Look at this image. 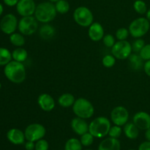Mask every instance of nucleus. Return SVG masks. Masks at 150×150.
<instances>
[{"mask_svg": "<svg viewBox=\"0 0 150 150\" xmlns=\"http://www.w3.org/2000/svg\"><path fill=\"white\" fill-rule=\"evenodd\" d=\"M4 76L12 83H21L26 79V68L22 62L10 61L7 65L4 66Z\"/></svg>", "mask_w": 150, "mask_h": 150, "instance_id": "nucleus-1", "label": "nucleus"}, {"mask_svg": "<svg viewBox=\"0 0 150 150\" xmlns=\"http://www.w3.org/2000/svg\"><path fill=\"white\" fill-rule=\"evenodd\" d=\"M57 11L52 2H42L36 7L35 12V18L38 21L48 23L52 21L57 16Z\"/></svg>", "mask_w": 150, "mask_h": 150, "instance_id": "nucleus-2", "label": "nucleus"}, {"mask_svg": "<svg viewBox=\"0 0 150 150\" xmlns=\"http://www.w3.org/2000/svg\"><path fill=\"white\" fill-rule=\"evenodd\" d=\"M111 127V122L105 117L95 118L89 125V132L95 138H103L108 135Z\"/></svg>", "mask_w": 150, "mask_h": 150, "instance_id": "nucleus-3", "label": "nucleus"}, {"mask_svg": "<svg viewBox=\"0 0 150 150\" xmlns=\"http://www.w3.org/2000/svg\"><path fill=\"white\" fill-rule=\"evenodd\" d=\"M73 111L78 117L82 119H89L94 115L95 108L90 101L83 98L76 100L73 105Z\"/></svg>", "mask_w": 150, "mask_h": 150, "instance_id": "nucleus-4", "label": "nucleus"}, {"mask_svg": "<svg viewBox=\"0 0 150 150\" xmlns=\"http://www.w3.org/2000/svg\"><path fill=\"white\" fill-rule=\"evenodd\" d=\"M150 22L146 18L140 17L130 23L128 30L130 35L134 38H141L149 30Z\"/></svg>", "mask_w": 150, "mask_h": 150, "instance_id": "nucleus-5", "label": "nucleus"}, {"mask_svg": "<svg viewBox=\"0 0 150 150\" xmlns=\"http://www.w3.org/2000/svg\"><path fill=\"white\" fill-rule=\"evenodd\" d=\"M73 16L75 22L83 27H87L93 23V13L86 7H77L75 10Z\"/></svg>", "mask_w": 150, "mask_h": 150, "instance_id": "nucleus-6", "label": "nucleus"}, {"mask_svg": "<svg viewBox=\"0 0 150 150\" xmlns=\"http://www.w3.org/2000/svg\"><path fill=\"white\" fill-rule=\"evenodd\" d=\"M18 29L23 35H33L38 29V20L32 16L22 17L18 21Z\"/></svg>", "mask_w": 150, "mask_h": 150, "instance_id": "nucleus-7", "label": "nucleus"}, {"mask_svg": "<svg viewBox=\"0 0 150 150\" xmlns=\"http://www.w3.org/2000/svg\"><path fill=\"white\" fill-rule=\"evenodd\" d=\"M133 51L132 45L127 40H119L111 48L112 55L117 59L129 58Z\"/></svg>", "mask_w": 150, "mask_h": 150, "instance_id": "nucleus-8", "label": "nucleus"}, {"mask_svg": "<svg viewBox=\"0 0 150 150\" xmlns=\"http://www.w3.org/2000/svg\"><path fill=\"white\" fill-rule=\"evenodd\" d=\"M46 133L45 127L39 123H33L26 127L25 129V138L27 141L36 142L40 139H43Z\"/></svg>", "mask_w": 150, "mask_h": 150, "instance_id": "nucleus-9", "label": "nucleus"}, {"mask_svg": "<svg viewBox=\"0 0 150 150\" xmlns=\"http://www.w3.org/2000/svg\"><path fill=\"white\" fill-rule=\"evenodd\" d=\"M18 21L15 15L8 13L1 18L0 21V29L3 33L10 35L14 33L18 28Z\"/></svg>", "mask_w": 150, "mask_h": 150, "instance_id": "nucleus-10", "label": "nucleus"}, {"mask_svg": "<svg viewBox=\"0 0 150 150\" xmlns=\"http://www.w3.org/2000/svg\"><path fill=\"white\" fill-rule=\"evenodd\" d=\"M111 120L115 125L122 127L127 123L129 120V112L124 106H117L111 111Z\"/></svg>", "mask_w": 150, "mask_h": 150, "instance_id": "nucleus-11", "label": "nucleus"}, {"mask_svg": "<svg viewBox=\"0 0 150 150\" xmlns=\"http://www.w3.org/2000/svg\"><path fill=\"white\" fill-rule=\"evenodd\" d=\"M36 7L34 0H19L16 4V10L22 17L31 16L35 14Z\"/></svg>", "mask_w": 150, "mask_h": 150, "instance_id": "nucleus-12", "label": "nucleus"}, {"mask_svg": "<svg viewBox=\"0 0 150 150\" xmlns=\"http://www.w3.org/2000/svg\"><path fill=\"white\" fill-rule=\"evenodd\" d=\"M133 122L139 130H147L150 128V114L144 111H139L133 116Z\"/></svg>", "mask_w": 150, "mask_h": 150, "instance_id": "nucleus-13", "label": "nucleus"}, {"mask_svg": "<svg viewBox=\"0 0 150 150\" xmlns=\"http://www.w3.org/2000/svg\"><path fill=\"white\" fill-rule=\"evenodd\" d=\"M104 29L102 25L98 22H93L89 26L88 35L89 38L94 42H98L103 38L105 35Z\"/></svg>", "mask_w": 150, "mask_h": 150, "instance_id": "nucleus-14", "label": "nucleus"}, {"mask_svg": "<svg viewBox=\"0 0 150 150\" xmlns=\"http://www.w3.org/2000/svg\"><path fill=\"white\" fill-rule=\"evenodd\" d=\"M38 103L41 109L46 112L51 111L55 107V100L51 95L48 94H41L38 98Z\"/></svg>", "mask_w": 150, "mask_h": 150, "instance_id": "nucleus-15", "label": "nucleus"}, {"mask_svg": "<svg viewBox=\"0 0 150 150\" xmlns=\"http://www.w3.org/2000/svg\"><path fill=\"white\" fill-rule=\"evenodd\" d=\"M71 127L73 131L79 136H82L84 133L89 132V124L85 119L76 117L71 121Z\"/></svg>", "mask_w": 150, "mask_h": 150, "instance_id": "nucleus-16", "label": "nucleus"}, {"mask_svg": "<svg viewBox=\"0 0 150 150\" xmlns=\"http://www.w3.org/2000/svg\"><path fill=\"white\" fill-rule=\"evenodd\" d=\"M7 138L9 142L15 145L23 144L25 142V134L21 130L12 128L7 133Z\"/></svg>", "mask_w": 150, "mask_h": 150, "instance_id": "nucleus-17", "label": "nucleus"}, {"mask_svg": "<svg viewBox=\"0 0 150 150\" xmlns=\"http://www.w3.org/2000/svg\"><path fill=\"white\" fill-rule=\"evenodd\" d=\"M121 144L118 139L114 138H107L104 139L98 146V150H120Z\"/></svg>", "mask_w": 150, "mask_h": 150, "instance_id": "nucleus-18", "label": "nucleus"}, {"mask_svg": "<svg viewBox=\"0 0 150 150\" xmlns=\"http://www.w3.org/2000/svg\"><path fill=\"white\" fill-rule=\"evenodd\" d=\"M123 131L126 137L132 140L137 139L139 135V129L133 122H127L125 125Z\"/></svg>", "mask_w": 150, "mask_h": 150, "instance_id": "nucleus-19", "label": "nucleus"}, {"mask_svg": "<svg viewBox=\"0 0 150 150\" xmlns=\"http://www.w3.org/2000/svg\"><path fill=\"white\" fill-rule=\"evenodd\" d=\"M39 34L40 36L43 40H51L55 35L56 30L53 26L45 23L40 27L39 30Z\"/></svg>", "mask_w": 150, "mask_h": 150, "instance_id": "nucleus-20", "label": "nucleus"}, {"mask_svg": "<svg viewBox=\"0 0 150 150\" xmlns=\"http://www.w3.org/2000/svg\"><path fill=\"white\" fill-rule=\"evenodd\" d=\"M76 99L75 97L70 93H64L58 99V103L63 108H69L73 106Z\"/></svg>", "mask_w": 150, "mask_h": 150, "instance_id": "nucleus-21", "label": "nucleus"}, {"mask_svg": "<svg viewBox=\"0 0 150 150\" xmlns=\"http://www.w3.org/2000/svg\"><path fill=\"white\" fill-rule=\"evenodd\" d=\"M12 57L15 61L23 63L27 59L28 52L25 48L22 47H18L12 52Z\"/></svg>", "mask_w": 150, "mask_h": 150, "instance_id": "nucleus-22", "label": "nucleus"}, {"mask_svg": "<svg viewBox=\"0 0 150 150\" xmlns=\"http://www.w3.org/2000/svg\"><path fill=\"white\" fill-rule=\"evenodd\" d=\"M12 59V53L7 48L0 47V66L7 65Z\"/></svg>", "mask_w": 150, "mask_h": 150, "instance_id": "nucleus-23", "label": "nucleus"}, {"mask_svg": "<svg viewBox=\"0 0 150 150\" xmlns=\"http://www.w3.org/2000/svg\"><path fill=\"white\" fill-rule=\"evenodd\" d=\"M10 41L11 44L16 47H22L25 44V38L21 33H14L10 35Z\"/></svg>", "mask_w": 150, "mask_h": 150, "instance_id": "nucleus-24", "label": "nucleus"}, {"mask_svg": "<svg viewBox=\"0 0 150 150\" xmlns=\"http://www.w3.org/2000/svg\"><path fill=\"white\" fill-rule=\"evenodd\" d=\"M129 59H130V62L131 64L132 68L136 70H141L142 67H144V63L143 59L140 55L138 54H131L129 57Z\"/></svg>", "mask_w": 150, "mask_h": 150, "instance_id": "nucleus-25", "label": "nucleus"}, {"mask_svg": "<svg viewBox=\"0 0 150 150\" xmlns=\"http://www.w3.org/2000/svg\"><path fill=\"white\" fill-rule=\"evenodd\" d=\"M83 145L80 140L75 138L68 139L64 145V150H82Z\"/></svg>", "mask_w": 150, "mask_h": 150, "instance_id": "nucleus-26", "label": "nucleus"}, {"mask_svg": "<svg viewBox=\"0 0 150 150\" xmlns=\"http://www.w3.org/2000/svg\"><path fill=\"white\" fill-rule=\"evenodd\" d=\"M55 7L57 13L60 14H65L70 10V4L66 0H59L56 2Z\"/></svg>", "mask_w": 150, "mask_h": 150, "instance_id": "nucleus-27", "label": "nucleus"}, {"mask_svg": "<svg viewBox=\"0 0 150 150\" xmlns=\"http://www.w3.org/2000/svg\"><path fill=\"white\" fill-rule=\"evenodd\" d=\"M133 7L136 13L140 15H144L147 12V6L142 0H136L133 4Z\"/></svg>", "mask_w": 150, "mask_h": 150, "instance_id": "nucleus-28", "label": "nucleus"}, {"mask_svg": "<svg viewBox=\"0 0 150 150\" xmlns=\"http://www.w3.org/2000/svg\"><path fill=\"white\" fill-rule=\"evenodd\" d=\"M94 136L91 134L89 132L84 133L82 136H81L80 142L81 144L84 146H89L93 144L94 142Z\"/></svg>", "mask_w": 150, "mask_h": 150, "instance_id": "nucleus-29", "label": "nucleus"}, {"mask_svg": "<svg viewBox=\"0 0 150 150\" xmlns=\"http://www.w3.org/2000/svg\"><path fill=\"white\" fill-rule=\"evenodd\" d=\"M102 63L104 67H108V68L112 67L116 63V58L113 55L108 54V55H105V57L103 58Z\"/></svg>", "mask_w": 150, "mask_h": 150, "instance_id": "nucleus-30", "label": "nucleus"}, {"mask_svg": "<svg viewBox=\"0 0 150 150\" xmlns=\"http://www.w3.org/2000/svg\"><path fill=\"white\" fill-rule=\"evenodd\" d=\"M129 35V30L126 28H120L116 32V38L118 40H126Z\"/></svg>", "mask_w": 150, "mask_h": 150, "instance_id": "nucleus-31", "label": "nucleus"}, {"mask_svg": "<svg viewBox=\"0 0 150 150\" xmlns=\"http://www.w3.org/2000/svg\"><path fill=\"white\" fill-rule=\"evenodd\" d=\"M122 133V129L120 126L114 125L113 127H111L109 132H108V136L111 138H114V139H118L121 136Z\"/></svg>", "mask_w": 150, "mask_h": 150, "instance_id": "nucleus-32", "label": "nucleus"}, {"mask_svg": "<svg viewBox=\"0 0 150 150\" xmlns=\"http://www.w3.org/2000/svg\"><path fill=\"white\" fill-rule=\"evenodd\" d=\"M145 45L146 44H145L144 40L141 39V38H136V40L132 44V49H133V51H134V52L139 53Z\"/></svg>", "mask_w": 150, "mask_h": 150, "instance_id": "nucleus-33", "label": "nucleus"}, {"mask_svg": "<svg viewBox=\"0 0 150 150\" xmlns=\"http://www.w3.org/2000/svg\"><path fill=\"white\" fill-rule=\"evenodd\" d=\"M103 42L108 48H112L114 44L116 43L115 38L112 35L107 34V35H104L103 38Z\"/></svg>", "mask_w": 150, "mask_h": 150, "instance_id": "nucleus-34", "label": "nucleus"}, {"mask_svg": "<svg viewBox=\"0 0 150 150\" xmlns=\"http://www.w3.org/2000/svg\"><path fill=\"white\" fill-rule=\"evenodd\" d=\"M139 55L143 60H150V44H146L143 47L139 52Z\"/></svg>", "mask_w": 150, "mask_h": 150, "instance_id": "nucleus-35", "label": "nucleus"}, {"mask_svg": "<svg viewBox=\"0 0 150 150\" xmlns=\"http://www.w3.org/2000/svg\"><path fill=\"white\" fill-rule=\"evenodd\" d=\"M48 142L45 139H40L38 142H36L35 144V150H48Z\"/></svg>", "mask_w": 150, "mask_h": 150, "instance_id": "nucleus-36", "label": "nucleus"}, {"mask_svg": "<svg viewBox=\"0 0 150 150\" xmlns=\"http://www.w3.org/2000/svg\"><path fill=\"white\" fill-rule=\"evenodd\" d=\"M138 150H150V142L146 141L141 144Z\"/></svg>", "mask_w": 150, "mask_h": 150, "instance_id": "nucleus-37", "label": "nucleus"}, {"mask_svg": "<svg viewBox=\"0 0 150 150\" xmlns=\"http://www.w3.org/2000/svg\"><path fill=\"white\" fill-rule=\"evenodd\" d=\"M144 70L145 73L150 77V60H147L144 64Z\"/></svg>", "mask_w": 150, "mask_h": 150, "instance_id": "nucleus-38", "label": "nucleus"}, {"mask_svg": "<svg viewBox=\"0 0 150 150\" xmlns=\"http://www.w3.org/2000/svg\"><path fill=\"white\" fill-rule=\"evenodd\" d=\"M35 148V144L34 142H31V141H27L26 144H25V149L26 150H34Z\"/></svg>", "mask_w": 150, "mask_h": 150, "instance_id": "nucleus-39", "label": "nucleus"}, {"mask_svg": "<svg viewBox=\"0 0 150 150\" xmlns=\"http://www.w3.org/2000/svg\"><path fill=\"white\" fill-rule=\"evenodd\" d=\"M3 1L6 5L9 6V7H13L18 4L19 0H3Z\"/></svg>", "mask_w": 150, "mask_h": 150, "instance_id": "nucleus-40", "label": "nucleus"}, {"mask_svg": "<svg viewBox=\"0 0 150 150\" xmlns=\"http://www.w3.org/2000/svg\"><path fill=\"white\" fill-rule=\"evenodd\" d=\"M145 138H146V141L150 142V128L146 130V132H145Z\"/></svg>", "mask_w": 150, "mask_h": 150, "instance_id": "nucleus-41", "label": "nucleus"}, {"mask_svg": "<svg viewBox=\"0 0 150 150\" xmlns=\"http://www.w3.org/2000/svg\"><path fill=\"white\" fill-rule=\"evenodd\" d=\"M3 11H4V8H3L2 4H1V3H0V16H1V15H2Z\"/></svg>", "mask_w": 150, "mask_h": 150, "instance_id": "nucleus-42", "label": "nucleus"}, {"mask_svg": "<svg viewBox=\"0 0 150 150\" xmlns=\"http://www.w3.org/2000/svg\"><path fill=\"white\" fill-rule=\"evenodd\" d=\"M146 18H147L148 20H149V21L150 22V9L146 12Z\"/></svg>", "mask_w": 150, "mask_h": 150, "instance_id": "nucleus-43", "label": "nucleus"}, {"mask_svg": "<svg viewBox=\"0 0 150 150\" xmlns=\"http://www.w3.org/2000/svg\"><path fill=\"white\" fill-rule=\"evenodd\" d=\"M50 1H51V2H57V1H59V0H49Z\"/></svg>", "mask_w": 150, "mask_h": 150, "instance_id": "nucleus-44", "label": "nucleus"}, {"mask_svg": "<svg viewBox=\"0 0 150 150\" xmlns=\"http://www.w3.org/2000/svg\"><path fill=\"white\" fill-rule=\"evenodd\" d=\"M1 83H0V89H1Z\"/></svg>", "mask_w": 150, "mask_h": 150, "instance_id": "nucleus-45", "label": "nucleus"}, {"mask_svg": "<svg viewBox=\"0 0 150 150\" xmlns=\"http://www.w3.org/2000/svg\"><path fill=\"white\" fill-rule=\"evenodd\" d=\"M128 150H136V149H128Z\"/></svg>", "mask_w": 150, "mask_h": 150, "instance_id": "nucleus-46", "label": "nucleus"}, {"mask_svg": "<svg viewBox=\"0 0 150 150\" xmlns=\"http://www.w3.org/2000/svg\"><path fill=\"white\" fill-rule=\"evenodd\" d=\"M86 150H92V149H86Z\"/></svg>", "mask_w": 150, "mask_h": 150, "instance_id": "nucleus-47", "label": "nucleus"}]
</instances>
